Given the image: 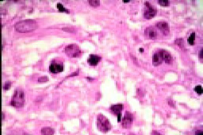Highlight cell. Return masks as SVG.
<instances>
[{
	"label": "cell",
	"instance_id": "6da1fadb",
	"mask_svg": "<svg viewBox=\"0 0 203 135\" xmlns=\"http://www.w3.org/2000/svg\"><path fill=\"white\" fill-rule=\"evenodd\" d=\"M38 27L36 21L32 20H26L17 22L15 25L16 30L21 33L32 31Z\"/></svg>",
	"mask_w": 203,
	"mask_h": 135
},
{
	"label": "cell",
	"instance_id": "7a4b0ae2",
	"mask_svg": "<svg viewBox=\"0 0 203 135\" xmlns=\"http://www.w3.org/2000/svg\"><path fill=\"white\" fill-rule=\"evenodd\" d=\"M25 102V96L23 90L20 89L15 90L11 99L10 105L14 107L19 108L23 107Z\"/></svg>",
	"mask_w": 203,
	"mask_h": 135
},
{
	"label": "cell",
	"instance_id": "3957f363",
	"mask_svg": "<svg viewBox=\"0 0 203 135\" xmlns=\"http://www.w3.org/2000/svg\"><path fill=\"white\" fill-rule=\"evenodd\" d=\"M97 126L98 129L103 133H106L110 131L111 126L106 117L102 114H99L97 117Z\"/></svg>",
	"mask_w": 203,
	"mask_h": 135
},
{
	"label": "cell",
	"instance_id": "277c9868",
	"mask_svg": "<svg viewBox=\"0 0 203 135\" xmlns=\"http://www.w3.org/2000/svg\"><path fill=\"white\" fill-rule=\"evenodd\" d=\"M67 55L70 57H77L81 55V51L79 47L75 44H70L65 48Z\"/></svg>",
	"mask_w": 203,
	"mask_h": 135
},
{
	"label": "cell",
	"instance_id": "5b68a950",
	"mask_svg": "<svg viewBox=\"0 0 203 135\" xmlns=\"http://www.w3.org/2000/svg\"><path fill=\"white\" fill-rule=\"evenodd\" d=\"M146 9L144 12V17L147 19H151L156 15L157 9L155 7L152 6L149 2L145 3Z\"/></svg>",
	"mask_w": 203,
	"mask_h": 135
},
{
	"label": "cell",
	"instance_id": "8992f818",
	"mask_svg": "<svg viewBox=\"0 0 203 135\" xmlns=\"http://www.w3.org/2000/svg\"><path fill=\"white\" fill-rule=\"evenodd\" d=\"M49 70L51 73L53 74L62 72L63 70V63L56 61L52 62L50 66Z\"/></svg>",
	"mask_w": 203,
	"mask_h": 135
},
{
	"label": "cell",
	"instance_id": "52a82bcc",
	"mask_svg": "<svg viewBox=\"0 0 203 135\" xmlns=\"http://www.w3.org/2000/svg\"><path fill=\"white\" fill-rule=\"evenodd\" d=\"M133 115L129 112H126L124 118L122 120V126L125 128H129L131 127L132 122H133Z\"/></svg>",
	"mask_w": 203,
	"mask_h": 135
},
{
	"label": "cell",
	"instance_id": "ba28073f",
	"mask_svg": "<svg viewBox=\"0 0 203 135\" xmlns=\"http://www.w3.org/2000/svg\"><path fill=\"white\" fill-rule=\"evenodd\" d=\"M156 25L164 34L167 35L169 33L170 28L169 24L166 22L164 21L158 22Z\"/></svg>",
	"mask_w": 203,
	"mask_h": 135
},
{
	"label": "cell",
	"instance_id": "9c48e42d",
	"mask_svg": "<svg viewBox=\"0 0 203 135\" xmlns=\"http://www.w3.org/2000/svg\"><path fill=\"white\" fill-rule=\"evenodd\" d=\"M160 56L162 58L163 60L167 64H171L172 61V58L170 53L164 50H161L159 52Z\"/></svg>",
	"mask_w": 203,
	"mask_h": 135
},
{
	"label": "cell",
	"instance_id": "30bf717a",
	"mask_svg": "<svg viewBox=\"0 0 203 135\" xmlns=\"http://www.w3.org/2000/svg\"><path fill=\"white\" fill-rule=\"evenodd\" d=\"M101 59L100 56L95 54H91L88 59V64L92 66H96L97 65Z\"/></svg>",
	"mask_w": 203,
	"mask_h": 135
},
{
	"label": "cell",
	"instance_id": "8fae6325",
	"mask_svg": "<svg viewBox=\"0 0 203 135\" xmlns=\"http://www.w3.org/2000/svg\"><path fill=\"white\" fill-rule=\"evenodd\" d=\"M123 109V105L122 104H117L112 105L110 107V110L112 113L117 115H121V112Z\"/></svg>",
	"mask_w": 203,
	"mask_h": 135
},
{
	"label": "cell",
	"instance_id": "7c38bea8",
	"mask_svg": "<svg viewBox=\"0 0 203 135\" xmlns=\"http://www.w3.org/2000/svg\"><path fill=\"white\" fill-rule=\"evenodd\" d=\"M145 34L149 38L153 39H155L158 36L156 30L152 27L147 28L145 30Z\"/></svg>",
	"mask_w": 203,
	"mask_h": 135
},
{
	"label": "cell",
	"instance_id": "4fadbf2b",
	"mask_svg": "<svg viewBox=\"0 0 203 135\" xmlns=\"http://www.w3.org/2000/svg\"><path fill=\"white\" fill-rule=\"evenodd\" d=\"M163 61V59L159 52L155 53L153 54L152 63L154 66H158L160 65Z\"/></svg>",
	"mask_w": 203,
	"mask_h": 135
},
{
	"label": "cell",
	"instance_id": "5bb4252c",
	"mask_svg": "<svg viewBox=\"0 0 203 135\" xmlns=\"http://www.w3.org/2000/svg\"><path fill=\"white\" fill-rule=\"evenodd\" d=\"M42 134L45 135L53 134V129L51 128H42L41 131Z\"/></svg>",
	"mask_w": 203,
	"mask_h": 135
},
{
	"label": "cell",
	"instance_id": "9a60e30c",
	"mask_svg": "<svg viewBox=\"0 0 203 135\" xmlns=\"http://www.w3.org/2000/svg\"><path fill=\"white\" fill-rule=\"evenodd\" d=\"M195 38V33H192L188 39V42L191 45H193Z\"/></svg>",
	"mask_w": 203,
	"mask_h": 135
},
{
	"label": "cell",
	"instance_id": "2e32d148",
	"mask_svg": "<svg viewBox=\"0 0 203 135\" xmlns=\"http://www.w3.org/2000/svg\"><path fill=\"white\" fill-rule=\"evenodd\" d=\"M158 3L160 5L163 6V7H168L170 5V1L168 0H159L158 1Z\"/></svg>",
	"mask_w": 203,
	"mask_h": 135
},
{
	"label": "cell",
	"instance_id": "e0dca14e",
	"mask_svg": "<svg viewBox=\"0 0 203 135\" xmlns=\"http://www.w3.org/2000/svg\"><path fill=\"white\" fill-rule=\"evenodd\" d=\"M194 90L198 94H202L203 93V88L200 85H198V86H195L194 88Z\"/></svg>",
	"mask_w": 203,
	"mask_h": 135
},
{
	"label": "cell",
	"instance_id": "ac0fdd59",
	"mask_svg": "<svg viewBox=\"0 0 203 135\" xmlns=\"http://www.w3.org/2000/svg\"><path fill=\"white\" fill-rule=\"evenodd\" d=\"M57 7H58V9H59V10L61 11V12H68V10H67V9L64 8V7H63V6L62 4H58V5H57Z\"/></svg>",
	"mask_w": 203,
	"mask_h": 135
},
{
	"label": "cell",
	"instance_id": "d6986e66",
	"mask_svg": "<svg viewBox=\"0 0 203 135\" xmlns=\"http://www.w3.org/2000/svg\"><path fill=\"white\" fill-rule=\"evenodd\" d=\"M89 4L93 7H98L100 5L99 1H89Z\"/></svg>",
	"mask_w": 203,
	"mask_h": 135
},
{
	"label": "cell",
	"instance_id": "ffe728a7",
	"mask_svg": "<svg viewBox=\"0 0 203 135\" xmlns=\"http://www.w3.org/2000/svg\"><path fill=\"white\" fill-rule=\"evenodd\" d=\"M11 83L10 82H7V83H5L4 84V85L3 86V89L4 90H7L9 89L11 85Z\"/></svg>",
	"mask_w": 203,
	"mask_h": 135
},
{
	"label": "cell",
	"instance_id": "44dd1931",
	"mask_svg": "<svg viewBox=\"0 0 203 135\" xmlns=\"http://www.w3.org/2000/svg\"><path fill=\"white\" fill-rule=\"evenodd\" d=\"M48 78L47 77H42L38 79V81L39 82H45L47 81Z\"/></svg>",
	"mask_w": 203,
	"mask_h": 135
},
{
	"label": "cell",
	"instance_id": "7402d4cb",
	"mask_svg": "<svg viewBox=\"0 0 203 135\" xmlns=\"http://www.w3.org/2000/svg\"><path fill=\"white\" fill-rule=\"evenodd\" d=\"M200 58H202V59L203 58V50H201V51L200 52Z\"/></svg>",
	"mask_w": 203,
	"mask_h": 135
},
{
	"label": "cell",
	"instance_id": "603a6c76",
	"mask_svg": "<svg viewBox=\"0 0 203 135\" xmlns=\"http://www.w3.org/2000/svg\"><path fill=\"white\" fill-rule=\"evenodd\" d=\"M144 51V49H143V48H140V49H139V52H143Z\"/></svg>",
	"mask_w": 203,
	"mask_h": 135
},
{
	"label": "cell",
	"instance_id": "cb8c5ba5",
	"mask_svg": "<svg viewBox=\"0 0 203 135\" xmlns=\"http://www.w3.org/2000/svg\"><path fill=\"white\" fill-rule=\"evenodd\" d=\"M123 1L124 2H130V1Z\"/></svg>",
	"mask_w": 203,
	"mask_h": 135
}]
</instances>
